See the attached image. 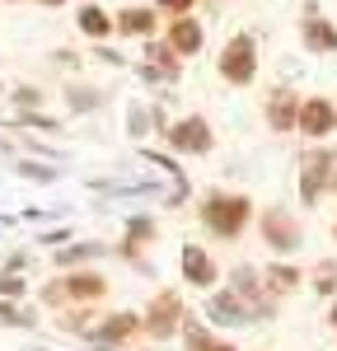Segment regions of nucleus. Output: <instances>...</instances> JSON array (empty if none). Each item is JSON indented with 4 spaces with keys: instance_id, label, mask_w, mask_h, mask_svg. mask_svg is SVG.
<instances>
[{
    "instance_id": "24",
    "label": "nucleus",
    "mask_w": 337,
    "mask_h": 351,
    "mask_svg": "<svg viewBox=\"0 0 337 351\" xmlns=\"http://www.w3.org/2000/svg\"><path fill=\"white\" fill-rule=\"evenodd\" d=\"M75 24H80V33H84V38H94V43H108L112 33H117V24H112V14L103 10V5H80Z\"/></svg>"
},
{
    "instance_id": "1",
    "label": "nucleus",
    "mask_w": 337,
    "mask_h": 351,
    "mask_svg": "<svg viewBox=\"0 0 337 351\" xmlns=\"http://www.w3.org/2000/svg\"><path fill=\"white\" fill-rule=\"evenodd\" d=\"M197 220L211 239L234 243L249 234V225L258 220V206H253L249 192H229V188H206L197 197Z\"/></svg>"
},
{
    "instance_id": "23",
    "label": "nucleus",
    "mask_w": 337,
    "mask_h": 351,
    "mask_svg": "<svg viewBox=\"0 0 337 351\" xmlns=\"http://www.w3.org/2000/svg\"><path fill=\"white\" fill-rule=\"evenodd\" d=\"M0 127H19V132H33V136H66V122L52 117V112L33 108V112H14L10 122H0Z\"/></svg>"
},
{
    "instance_id": "20",
    "label": "nucleus",
    "mask_w": 337,
    "mask_h": 351,
    "mask_svg": "<svg viewBox=\"0 0 337 351\" xmlns=\"http://www.w3.org/2000/svg\"><path fill=\"white\" fill-rule=\"evenodd\" d=\"M262 286H267V295H277V300L295 295V291L305 286V267H295L290 258H277V263L262 267Z\"/></svg>"
},
{
    "instance_id": "26",
    "label": "nucleus",
    "mask_w": 337,
    "mask_h": 351,
    "mask_svg": "<svg viewBox=\"0 0 337 351\" xmlns=\"http://www.w3.org/2000/svg\"><path fill=\"white\" fill-rule=\"evenodd\" d=\"M10 169H14V178H24V183H56V178H61V169H56L52 160H33V155H19Z\"/></svg>"
},
{
    "instance_id": "25",
    "label": "nucleus",
    "mask_w": 337,
    "mask_h": 351,
    "mask_svg": "<svg viewBox=\"0 0 337 351\" xmlns=\"http://www.w3.org/2000/svg\"><path fill=\"white\" fill-rule=\"evenodd\" d=\"M160 239V220L145 216V211H136V216H127V225H122V243H136V248H150V243Z\"/></svg>"
},
{
    "instance_id": "41",
    "label": "nucleus",
    "mask_w": 337,
    "mask_h": 351,
    "mask_svg": "<svg viewBox=\"0 0 337 351\" xmlns=\"http://www.w3.org/2000/svg\"><path fill=\"white\" fill-rule=\"evenodd\" d=\"M10 5H19V0H10Z\"/></svg>"
},
{
    "instance_id": "14",
    "label": "nucleus",
    "mask_w": 337,
    "mask_h": 351,
    "mask_svg": "<svg viewBox=\"0 0 337 351\" xmlns=\"http://www.w3.org/2000/svg\"><path fill=\"white\" fill-rule=\"evenodd\" d=\"M140 160L155 164L160 173L168 178V192H164V206H183L188 197H192V183H188V173H183V164H178V155H168V150H155V145H140Z\"/></svg>"
},
{
    "instance_id": "40",
    "label": "nucleus",
    "mask_w": 337,
    "mask_h": 351,
    "mask_svg": "<svg viewBox=\"0 0 337 351\" xmlns=\"http://www.w3.org/2000/svg\"><path fill=\"white\" fill-rule=\"evenodd\" d=\"M28 351H47V347H28Z\"/></svg>"
},
{
    "instance_id": "17",
    "label": "nucleus",
    "mask_w": 337,
    "mask_h": 351,
    "mask_svg": "<svg viewBox=\"0 0 337 351\" xmlns=\"http://www.w3.org/2000/svg\"><path fill=\"white\" fill-rule=\"evenodd\" d=\"M112 248L103 239H71L66 248H52V267L56 271H80V267H94L99 258H108Z\"/></svg>"
},
{
    "instance_id": "15",
    "label": "nucleus",
    "mask_w": 337,
    "mask_h": 351,
    "mask_svg": "<svg viewBox=\"0 0 337 351\" xmlns=\"http://www.w3.org/2000/svg\"><path fill=\"white\" fill-rule=\"evenodd\" d=\"M300 43L314 56H337V24L328 14H319V5H309L305 19H300Z\"/></svg>"
},
{
    "instance_id": "4",
    "label": "nucleus",
    "mask_w": 337,
    "mask_h": 351,
    "mask_svg": "<svg viewBox=\"0 0 337 351\" xmlns=\"http://www.w3.org/2000/svg\"><path fill=\"white\" fill-rule=\"evenodd\" d=\"M258 239L267 243L272 258H295V253L305 248V220L295 216L290 206L272 202V206L258 211Z\"/></svg>"
},
{
    "instance_id": "2",
    "label": "nucleus",
    "mask_w": 337,
    "mask_h": 351,
    "mask_svg": "<svg viewBox=\"0 0 337 351\" xmlns=\"http://www.w3.org/2000/svg\"><path fill=\"white\" fill-rule=\"evenodd\" d=\"M112 291V281L99 267H80V271H61L52 281L38 286V304L47 309H66V304H99Z\"/></svg>"
},
{
    "instance_id": "34",
    "label": "nucleus",
    "mask_w": 337,
    "mask_h": 351,
    "mask_svg": "<svg viewBox=\"0 0 337 351\" xmlns=\"http://www.w3.org/2000/svg\"><path fill=\"white\" fill-rule=\"evenodd\" d=\"M56 61H61V66H71V71H75V66H80V56L71 52V47H56Z\"/></svg>"
},
{
    "instance_id": "31",
    "label": "nucleus",
    "mask_w": 337,
    "mask_h": 351,
    "mask_svg": "<svg viewBox=\"0 0 337 351\" xmlns=\"http://www.w3.org/2000/svg\"><path fill=\"white\" fill-rule=\"evenodd\" d=\"M71 239H75V234H71V225H52V230H42V234H38V248H66Z\"/></svg>"
},
{
    "instance_id": "36",
    "label": "nucleus",
    "mask_w": 337,
    "mask_h": 351,
    "mask_svg": "<svg viewBox=\"0 0 337 351\" xmlns=\"http://www.w3.org/2000/svg\"><path fill=\"white\" fill-rule=\"evenodd\" d=\"M328 328H337V300H328Z\"/></svg>"
},
{
    "instance_id": "11",
    "label": "nucleus",
    "mask_w": 337,
    "mask_h": 351,
    "mask_svg": "<svg viewBox=\"0 0 337 351\" xmlns=\"http://www.w3.org/2000/svg\"><path fill=\"white\" fill-rule=\"evenodd\" d=\"M295 132L314 141V145H323V141H333L337 136V99L328 94H305L300 99V122H295Z\"/></svg>"
},
{
    "instance_id": "35",
    "label": "nucleus",
    "mask_w": 337,
    "mask_h": 351,
    "mask_svg": "<svg viewBox=\"0 0 337 351\" xmlns=\"http://www.w3.org/2000/svg\"><path fill=\"white\" fill-rule=\"evenodd\" d=\"M5 267H10V271H24L28 267V253H10V258H5Z\"/></svg>"
},
{
    "instance_id": "8",
    "label": "nucleus",
    "mask_w": 337,
    "mask_h": 351,
    "mask_svg": "<svg viewBox=\"0 0 337 351\" xmlns=\"http://www.w3.org/2000/svg\"><path fill=\"white\" fill-rule=\"evenodd\" d=\"M197 314L216 328V332H239V328H253V309L234 295L225 281L216 286V291H206V300H201V309H197Z\"/></svg>"
},
{
    "instance_id": "18",
    "label": "nucleus",
    "mask_w": 337,
    "mask_h": 351,
    "mask_svg": "<svg viewBox=\"0 0 337 351\" xmlns=\"http://www.w3.org/2000/svg\"><path fill=\"white\" fill-rule=\"evenodd\" d=\"M178 337H183V351H239L229 337H221V332L206 324L201 314H192V309H188V319L178 328Z\"/></svg>"
},
{
    "instance_id": "22",
    "label": "nucleus",
    "mask_w": 337,
    "mask_h": 351,
    "mask_svg": "<svg viewBox=\"0 0 337 351\" xmlns=\"http://www.w3.org/2000/svg\"><path fill=\"white\" fill-rule=\"evenodd\" d=\"M52 324L61 332H71V337H89V328L99 324V309L94 304H66V309H56Z\"/></svg>"
},
{
    "instance_id": "9",
    "label": "nucleus",
    "mask_w": 337,
    "mask_h": 351,
    "mask_svg": "<svg viewBox=\"0 0 337 351\" xmlns=\"http://www.w3.org/2000/svg\"><path fill=\"white\" fill-rule=\"evenodd\" d=\"M136 75H140V84H155V89L178 84L183 80V56L173 52L164 38H145V52H140V61H136Z\"/></svg>"
},
{
    "instance_id": "27",
    "label": "nucleus",
    "mask_w": 337,
    "mask_h": 351,
    "mask_svg": "<svg viewBox=\"0 0 337 351\" xmlns=\"http://www.w3.org/2000/svg\"><path fill=\"white\" fill-rule=\"evenodd\" d=\"M0 328L33 332V328H38V309H28L24 300H0Z\"/></svg>"
},
{
    "instance_id": "7",
    "label": "nucleus",
    "mask_w": 337,
    "mask_h": 351,
    "mask_svg": "<svg viewBox=\"0 0 337 351\" xmlns=\"http://www.w3.org/2000/svg\"><path fill=\"white\" fill-rule=\"evenodd\" d=\"M164 150L168 155H188V160L211 155V150H216V127H211V117H201V112L173 117L168 132H164Z\"/></svg>"
},
{
    "instance_id": "33",
    "label": "nucleus",
    "mask_w": 337,
    "mask_h": 351,
    "mask_svg": "<svg viewBox=\"0 0 337 351\" xmlns=\"http://www.w3.org/2000/svg\"><path fill=\"white\" fill-rule=\"evenodd\" d=\"M94 56H99V61H103V66H117V71H122V66H127V56L117 52V47H108V43H99V47H94Z\"/></svg>"
},
{
    "instance_id": "42",
    "label": "nucleus",
    "mask_w": 337,
    "mask_h": 351,
    "mask_svg": "<svg viewBox=\"0 0 337 351\" xmlns=\"http://www.w3.org/2000/svg\"><path fill=\"white\" fill-rule=\"evenodd\" d=\"M333 192H337V183H333Z\"/></svg>"
},
{
    "instance_id": "5",
    "label": "nucleus",
    "mask_w": 337,
    "mask_h": 351,
    "mask_svg": "<svg viewBox=\"0 0 337 351\" xmlns=\"http://www.w3.org/2000/svg\"><path fill=\"white\" fill-rule=\"evenodd\" d=\"M188 319V304H183V291H173V286H160L150 304L140 309V337H150V342H173L178 337V328Z\"/></svg>"
},
{
    "instance_id": "10",
    "label": "nucleus",
    "mask_w": 337,
    "mask_h": 351,
    "mask_svg": "<svg viewBox=\"0 0 337 351\" xmlns=\"http://www.w3.org/2000/svg\"><path fill=\"white\" fill-rule=\"evenodd\" d=\"M178 276H183V286H192V291H216L221 286V263H216V253L206 248V243L188 239L178 248Z\"/></svg>"
},
{
    "instance_id": "32",
    "label": "nucleus",
    "mask_w": 337,
    "mask_h": 351,
    "mask_svg": "<svg viewBox=\"0 0 337 351\" xmlns=\"http://www.w3.org/2000/svg\"><path fill=\"white\" fill-rule=\"evenodd\" d=\"M197 0H155V10L160 14H168V19H178V14H192Z\"/></svg>"
},
{
    "instance_id": "13",
    "label": "nucleus",
    "mask_w": 337,
    "mask_h": 351,
    "mask_svg": "<svg viewBox=\"0 0 337 351\" xmlns=\"http://www.w3.org/2000/svg\"><path fill=\"white\" fill-rule=\"evenodd\" d=\"M300 89H290V84H277L272 94H267V104H262V122H267V132L277 136H290L295 132V122H300Z\"/></svg>"
},
{
    "instance_id": "39",
    "label": "nucleus",
    "mask_w": 337,
    "mask_h": 351,
    "mask_svg": "<svg viewBox=\"0 0 337 351\" xmlns=\"http://www.w3.org/2000/svg\"><path fill=\"white\" fill-rule=\"evenodd\" d=\"M0 94H10V89H5V80H0Z\"/></svg>"
},
{
    "instance_id": "28",
    "label": "nucleus",
    "mask_w": 337,
    "mask_h": 351,
    "mask_svg": "<svg viewBox=\"0 0 337 351\" xmlns=\"http://www.w3.org/2000/svg\"><path fill=\"white\" fill-rule=\"evenodd\" d=\"M309 291H314V295H323V300H337V258H323V263L314 267Z\"/></svg>"
},
{
    "instance_id": "12",
    "label": "nucleus",
    "mask_w": 337,
    "mask_h": 351,
    "mask_svg": "<svg viewBox=\"0 0 337 351\" xmlns=\"http://www.w3.org/2000/svg\"><path fill=\"white\" fill-rule=\"evenodd\" d=\"M140 337V309H108L99 314V324L89 328V347H132Z\"/></svg>"
},
{
    "instance_id": "30",
    "label": "nucleus",
    "mask_w": 337,
    "mask_h": 351,
    "mask_svg": "<svg viewBox=\"0 0 337 351\" xmlns=\"http://www.w3.org/2000/svg\"><path fill=\"white\" fill-rule=\"evenodd\" d=\"M0 300H28V276L24 271L0 267Z\"/></svg>"
},
{
    "instance_id": "37",
    "label": "nucleus",
    "mask_w": 337,
    "mask_h": 351,
    "mask_svg": "<svg viewBox=\"0 0 337 351\" xmlns=\"http://www.w3.org/2000/svg\"><path fill=\"white\" fill-rule=\"evenodd\" d=\"M38 5H47V10H56V5H66V0H38Z\"/></svg>"
},
{
    "instance_id": "3",
    "label": "nucleus",
    "mask_w": 337,
    "mask_h": 351,
    "mask_svg": "<svg viewBox=\"0 0 337 351\" xmlns=\"http://www.w3.org/2000/svg\"><path fill=\"white\" fill-rule=\"evenodd\" d=\"M337 183V145H314L300 155V173H295V192H300V202H305V211L314 206H323V197L333 192Z\"/></svg>"
},
{
    "instance_id": "16",
    "label": "nucleus",
    "mask_w": 337,
    "mask_h": 351,
    "mask_svg": "<svg viewBox=\"0 0 337 351\" xmlns=\"http://www.w3.org/2000/svg\"><path fill=\"white\" fill-rule=\"evenodd\" d=\"M164 43L183 56V61H192V56L206 47V28H201V19H197V14H178V19H168Z\"/></svg>"
},
{
    "instance_id": "29",
    "label": "nucleus",
    "mask_w": 337,
    "mask_h": 351,
    "mask_svg": "<svg viewBox=\"0 0 337 351\" xmlns=\"http://www.w3.org/2000/svg\"><path fill=\"white\" fill-rule=\"evenodd\" d=\"M10 104H14V112L47 108V89H38V84H14V89H10Z\"/></svg>"
},
{
    "instance_id": "6",
    "label": "nucleus",
    "mask_w": 337,
    "mask_h": 351,
    "mask_svg": "<svg viewBox=\"0 0 337 351\" xmlns=\"http://www.w3.org/2000/svg\"><path fill=\"white\" fill-rule=\"evenodd\" d=\"M258 66H262V56H258V38L253 33H234L221 47V56H216V71H221V80L229 89H249L258 80Z\"/></svg>"
},
{
    "instance_id": "21",
    "label": "nucleus",
    "mask_w": 337,
    "mask_h": 351,
    "mask_svg": "<svg viewBox=\"0 0 337 351\" xmlns=\"http://www.w3.org/2000/svg\"><path fill=\"white\" fill-rule=\"evenodd\" d=\"M61 104L66 112H75V117H89V112H99L108 104V89H99V84H84V80H71L61 89Z\"/></svg>"
},
{
    "instance_id": "38",
    "label": "nucleus",
    "mask_w": 337,
    "mask_h": 351,
    "mask_svg": "<svg viewBox=\"0 0 337 351\" xmlns=\"http://www.w3.org/2000/svg\"><path fill=\"white\" fill-rule=\"evenodd\" d=\"M333 243H337V220H333Z\"/></svg>"
},
{
    "instance_id": "19",
    "label": "nucleus",
    "mask_w": 337,
    "mask_h": 351,
    "mask_svg": "<svg viewBox=\"0 0 337 351\" xmlns=\"http://www.w3.org/2000/svg\"><path fill=\"white\" fill-rule=\"evenodd\" d=\"M112 24H117L122 38H155L160 33V10L155 5H127V10L112 14Z\"/></svg>"
}]
</instances>
